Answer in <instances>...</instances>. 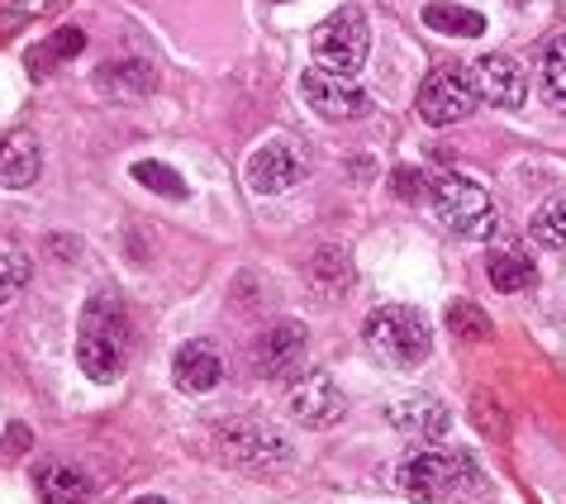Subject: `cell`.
Listing matches in <instances>:
<instances>
[{
	"instance_id": "obj_1",
	"label": "cell",
	"mask_w": 566,
	"mask_h": 504,
	"mask_svg": "<svg viewBox=\"0 0 566 504\" xmlns=\"http://www.w3.org/2000/svg\"><path fill=\"white\" fill-rule=\"evenodd\" d=\"M361 338H367V348L386 361V367H419L423 357L433 353V328L423 319L419 309L410 305H381L367 314V324H361Z\"/></svg>"
},
{
	"instance_id": "obj_2",
	"label": "cell",
	"mask_w": 566,
	"mask_h": 504,
	"mask_svg": "<svg viewBox=\"0 0 566 504\" xmlns=\"http://www.w3.org/2000/svg\"><path fill=\"white\" fill-rule=\"evenodd\" d=\"M310 49H314V62H319L324 72H334V76L361 72V62H367V49H371V24H367V14H361L357 6H343L338 14H328V20L314 29Z\"/></svg>"
},
{
	"instance_id": "obj_3",
	"label": "cell",
	"mask_w": 566,
	"mask_h": 504,
	"mask_svg": "<svg viewBox=\"0 0 566 504\" xmlns=\"http://www.w3.org/2000/svg\"><path fill=\"white\" fill-rule=\"evenodd\" d=\"M214 443H219V456H224V462L243 466V471H276L295 456L291 438L281 429H272L266 419H233L214 433Z\"/></svg>"
},
{
	"instance_id": "obj_4",
	"label": "cell",
	"mask_w": 566,
	"mask_h": 504,
	"mask_svg": "<svg viewBox=\"0 0 566 504\" xmlns=\"http://www.w3.org/2000/svg\"><path fill=\"white\" fill-rule=\"evenodd\" d=\"M433 214L462 239H491L495 233V200L467 177H433Z\"/></svg>"
},
{
	"instance_id": "obj_5",
	"label": "cell",
	"mask_w": 566,
	"mask_h": 504,
	"mask_svg": "<svg viewBox=\"0 0 566 504\" xmlns=\"http://www.w3.org/2000/svg\"><path fill=\"white\" fill-rule=\"evenodd\" d=\"M481 105V86L471 67H438L423 76L419 86V115L433 124V129H448V124H462L476 115Z\"/></svg>"
},
{
	"instance_id": "obj_6",
	"label": "cell",
	"mask_w": 566,
	"mask_h": 504,
	"mask_svg": "<svg viewBox=\"0 0 566 504\" xmlns=\"http://www.w3.org/2000/svg\"><path fill=\"white\" fill-rule=\"evenodd\" d=\"M462 481H471V462L462 452H438V448L405 456L396 471V485L410 500H452L462 491Z\"/></svg>"
},
{
	"instance_id": "obj_7",
	"label": "cell",
	"mask_w": 566,
	"mask_h": 504,
	"mask_svg": "<svg viewBox=\"0 0 566 504\" xmlns=\"http://www.w3.org/2000/svg\"><path fill=\"white\" fill-rule=\"evenodd\" d=\"M305 348H310L305 328L295 319H276L272 328H262L253 343V367L266 381H291V376H301V367H305Z\"/></svg>"
},
{
	"instance_id": "obj_8",
	"label": "cell",
	"mask_w": 566,
	"mask_h": 504,
	"mask_svg": "<svg viewBox=\"0 0 566 504\" xmlns=\"http://www.w3.org/2000/svg\"><path fill=\"white\" fill-rule=\"evenodd\" d=\"M301 91H305V101L314 115H324V119H361L371 109V96L361 86H353V76H334V72H324V67H310L301 76Z\"/></svg>"
},
{
	"instance_id": "obj_9",
	"label": "cell",
	"mask_w": 566,
	"mask_h": 504,
	"mask_svg": "<svg viewBox=\"0 0 566 504\" xmlns=\"http://www.w3.org/2000/svg\"><path fill=\"white\" fill-rule=\"evenodd\" d=\"M286 409H291V419L305 423V429H328V423L343 414V390L328 371H305V376H295Z\"/></svg>"
},
{
	"instance_id": "obj_10",
	"label": "cell",
	"mask_w": 566,
	"mask_h": 504,
	"mask_svg": "<svg viewBox=\"0 0 566 504\" xmlns=\"http://www.w3.org/2000/svg\"><path fill=\"white\" fill-rule=\"evenodd\" d=\"M305 177V153L295 148V144H262L253 157H248V186L262 196H281V191H291L295 181Z\"/></svg>"
},
{
	"instance_id": "obj_11",
	"label": "cell",
	"mask_w": 566,
	"mask_h": 504,
	"mask_svg": "<svg viewBox=\"0 0 566 504\" xmlns=\"http://www.w3.org/2000/svg\"><path fill=\"white\" fill-rule=\"evenodd\" d=\"M471 72H476L481 101H491L495 109H524V101H528V76H524V67H518L514 57L485 53V57L471 62Z\"/></svg>"
},
{
	"instance_id": "obj_12",
	"label": "cell",
	"mask_w": 566,
	"mask_h": 504,
	"mask_svg": "<svg viewBox=\"0 0 566 504\" xmlns=\"http://www.w3.org/2000/svg\"><path fill=\"white\" fill-rule=\"evenodd\" d=\"M91 91L105 96V101H115V105H138L157 91V72L144 57H124V62H109V67H96Z\"/></svg>"
},
{
	"instance_id": "obj_13",
	"label": "cell",
	"mask_w": 566,
	"mask_h": 504,
	"mask_svg": "<svg viewBox=\"0 0 566 504\" xmlns=\"http://www.w3.org/2000/svg\"><path fill=\"white\" fill-rule=\"evenodd\" d=\"M43 171V148L39 138L29 129H10L0 138V186H10V191H24V186H34Z\"/></svg>"
},
{
	"instance_id": "obj_14",
	"label": "cell",
	"mask_w": 566,
	"mask_h": 504,
	"mask_svg": "<svg viewBox=\"0 0 566 504\" xmlns=\"http://www.w3.org/2000/svg\"><path fill=\"white\" fill-rule=\"evenodd\" d=\"M171 381H177L186 396H206L224 381V357H219L210 343H186L177 348V361H171Z\"/></svg>"
},
{
	"instance_id": "obj_15",
	"label": "cell",
	"mask_w": 566,
	"mask_h": 504,
	"mask_svg": "<svg viewBox=\"0 0 566 504\" xmlns=\"http://www.w3.org/2000/svg\"><path fill=\"white\" fill-rule=\"evenodd\" d=\"M390 423H396L400 433H410L415 443H438V438H448L452 414L429 396H410V400L390 405Z\"/></svg>"
},
{
	"instance_id": "obj_16",
	"label": "cell",
	"mask_w": 566,
	"mask_h": 504,
	"mask_svg": "<svg viewBox=\"0 0 566 504\" xmlns=\"http://www.w3.org/2000/svg\"><path fill=\"white\" fill-rule=\"evenodd\" d=\"M34 491L43 504H86L91 500V476L72 462H43L34 471Z\"/></svg>"
},
{
	"instance_id": "obj_17",
	"label": "cell",
	"mask_w": 566,
	"mask_h": 504,
	"mask_svg": "<svg viewBox=\"0 0 566 504\" xmlns=\"http://www.w3.org/2000/svg\"><path fill=\"white\" fill-rule=\"evenodd\" d=\"M76 334H96V338H109V343H124V348H129V309H124V301L115 291H96L82 309Z\"/></svg>"
},
{
	"instance_id": "obj_18",
	"label": "cell",
	"mask_w": 566,
	"mask_h": 504,
	"mask_svg": "<svg viewBox=\"0 0 566 504\" xmlns=\"http://www.w3.org/2000/svg\"><path fill=\"white\" fill-rule=\"evenodd\" d=\"M124 343H109V338H96V334H76V367H82L96 386H109L115 376L124 371Z\"/></svg>"
},
{
	"instance_id": "obj_19",
	"label": "cell",
	"mask_w": 566,
	"mask_h": 504,
	"mask_svg": "<svg viewBox=\"0 0 566 504\" xmlns=\"http://www.w3.org/2000/svg\"><path fill=\"white\" fill-rule=\"evenodd\" d=\"M82 49H86V34H82V29H76V24H62L57 34H49V39L39 43V49H29V76H39V82H43V76H53L62 62H72Z\"/></svg>"
},
{
	"instance_id": "obj_20",
	"label": "cell",
	"mask_w": 566,
	"mask_h": 504,
	"mask_svg": "<svg viewBox=\"0 0 566 504\" xmlns=\"http://www.w3.org/2000/svg\"><path fill=\"white\" fill-rule=\"evenodd\" d=\"M485 272H491V286L505 291V295H518L528 291L533 281H538V266H533V258L524 248H500L485 258Z\"/></svg>"
},
{
	"instance_id": "obj_21",
	"label": "cell",
	"mask_w": 566,
	"mask_h": 504,
	"mask_svg": "<svg viewBox=\"0 0 566 504\" xmlns=\"http://www.w3.org/2000/svg\"><path fill=\"white\" fill-rule=\"evenodd\" d=\"M310 281H314V291H319L324 301L348 295V286H353L348 252H343V248H319V252H314V262H310Z\"/></svg>"
},
{
	"instance_id": "obj_22",
	"label": "cell",
	"mask_w": 566,
	"mask_h": 504,
	"mask_svg": "<svg viewBox=\"0 0 566 504\" xmlns=\"http://www.w3.org/2000/svg\"><path fill=\"white\" fill-rule=\"evenodd\" d=\"M423 24L433 34H452V39H476L485 29V14L481 10H467V6H448V0H433L423 6Z\"/></svg>"
},
{
	"instance_id": "obj_23",
	"label": "cell",
	"mask_w": 566,
	"mask_h": 504,
	"mask_svg": "<svg viewBox=\"0 0 566 504\" xmlns=\"http://www.w3.org/2000/svg\"><path fill=\"white\" fill-rule=\"evenodd\" d=\"M29 281V252L14 239H0V305L14 301V291H24Z\"/></svg>"
},
{
	"instance_id": "obj_24",
	"label": "cell",
	"mask_w": 566,
	"mask_h": 504,
	"mask_svg": "<svg viewBox=\"0 0 566 504\" xmlns=\"http://www.w3.org/2000/svg\"><path fill=\"white\" fill-rule=\"evenodd\" d=\"M533 239L543 248H566V191L538 204V214H533Z\"/></svg>"
},
{
	"instance_id": "obj_25",
	"label": "cell",
	"mask_w": 566,
	"mask_h": 504,
	"mask_svg": "<svg viewBox=\"0 0 566 504\" xmlns=\"http://www.w3.org/2000/svg\"><path fill=\"white\" fill-rule=\"evenodd\" d=\"M134 181L144 191H157L163 200H186V181L167 162H134Z\"/></svg>"
},
{
	"instance_id": "obj_26",
	"label": "cell",
	"mask_w": 566,
	"mask_h": 504,
	"mask_svg": "<svg viewBox=\"0 0 566 504\" xmlns=\"http://www.w3.org/2000/svg\"><path fill=\"white\" fill-rule=\"evenodd\" d=\"M543 82H547V96H553V105L566 115V34H557L553 43H547V53H543Z\"/></svg>"
},
{
	"instance_id": "obj_27",
	"label": "cell",
	"mask_w": 566,
	"mask_h": 504,
	"mask_svg": "<svg viewBox=\"0 0 566 504\" xmlns=\"http://www.w3.org/2000/svg\"><path fill=\"white\" fill-rule=\"evenodd\" d=\"M448 324H452V334L467 338V343H481L485 334H491V319H485L471 301H452L448 305Z\"/></svg>"
},
{
	"instance_id": "obj_28",
	"label": "cell",
	"mask_w": 566,
	"mask_h": 504,
	"mask_svg": "<svg viewBox=\"0 0 566 504\" xmlns=\"http://www.w3.org/2000/svg\"><path fill=\"white\" fill-rule=\"evenodd\" d=\"M423 177H429V171L400 167L390 181H396V196H400V200H423V196H433V181H423Z\"/></svg>"
},
{
	"instance_id": "obj_29",
	"label": "cell",
	"mask_w": 566,
	"mask_h": 504,
	"mask_svg": "<svg viewBox=\"0 0 566 504\" xmlns=\"http://www.w3.org/2000/svg\"><path fill=\"white\" fill-rule=\"evenodd\" d=\"M53 6H57V0H14L10 14H14V20H29V14H49Z\"/></svg>"
},
{
	"instance_id": "obj_30",
	"label": "cell",
	"mask_w": 566,
	"mask_h": 504,
	"mask_svg": "<svg viewBox=\"0 0 566 504\" xmlns=\"http://www.w3.org/2000/svg\"><path fill=\"white\" fill-rule=\"evenodd\" d=\"M29 448V429L24 423H10V433H6V452H24Z\"/></svg>"
},
{
	"instance_id": "obj_31",
	"label": "cell",
	"mask_w": 566,
	"mask_h": 504,
	"mask_svg": "<svg viewBox=\"0 0 566 504\" xmlns=\"http://www.w3.org/2000/svg\"><path fill=\"white\" fill-rule=\"evenodd\" d=\"M134 504H171V500H163V495H138Z\"/></svg>"
},
{
	"instance_id": "obj_32",
	"label": "cell",
	"mask_w": 566,
	"mask_h": 504,
	"mask_svg": "<svg viewBox=\"0 0 566 504\" xmlns=\"http://www.w3.org/2000/svg\"><path fill=\"white\" fill-rule=\"evenodd\" d=\"M510 6H528V0H510Z\"/></svg>"
}]
</instances>
